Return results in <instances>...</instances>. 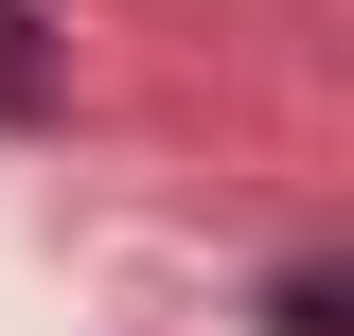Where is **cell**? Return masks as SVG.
<instances>
[{
	"instance_id": "cell-1",
	"label": "cell",
	"mask_w": 354,
	"mask_h": 336,
	"mask_svg": "<svg viewBox=\"0 0 354 336\" xmlns=\"http://www.w3.org/2000/svg\"><path fill=\"white\" fill-rule=\"evenodd\" d=\"M18 36H36V18L0 0V106H36V53H18Z\"/></svg>"
}]
</instances>
